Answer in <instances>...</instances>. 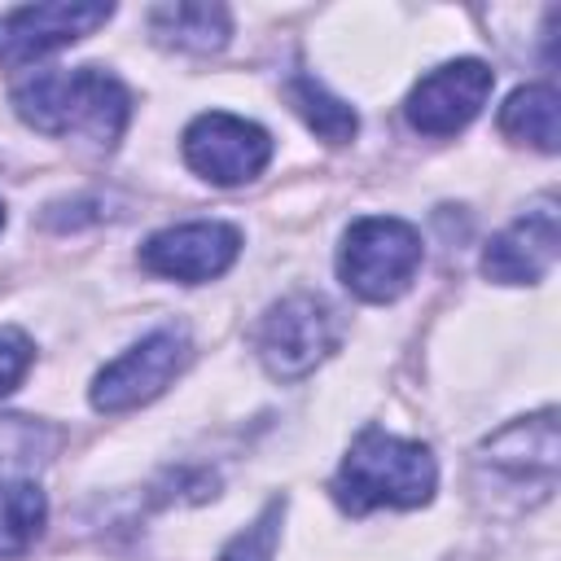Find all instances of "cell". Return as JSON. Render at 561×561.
I'll use <instances>...</instances> for the list:
<instances>
[{
	"label": "cell",
	"mask_w": 561,
	"mask_h": 561,
	"mask_svg": "<svg viewBox=\"0 0 561 561\" xmlns=\"http://www.w3.org/2000/svg\"><path fill=\"white\" fill-rule=\"evenodd\" d=\"M149 26L167 48H184V53H219L232 35L228 9L224 4H202V0L158 4L149 13Z\"/></svg>",
	"instance_id": "12"
},
{
	"label": "cell",
	"mask_w": 561,
	"mask_h": 561,
	"mask_svg": "<svg viewBox=\"0 0 561 561\" xmlns=\"http://www.w3.org/2000/svg\"><path fill=\"white\" fill-rule=\"evenodd\" d=\"M241 254V232L232 224L219 219H197V224H175L153 232L140 245V263L153 276L167 280H184V285H202L224 276Z\"/></svg>",
	"instance_id": "9"
},
{
	"label": "cell",
	"mask_w": 561,
	"mask_h": 561,
	"mask_svg": "<svg viewBox=\"0 0 561 561\" xmlns=\"http://www.w3.org/2000/svg\"><path fill=\"white\" fill-rule=\"evenodd\" d=\"M561 250V224H557V202H539L535 210L517 215L504 232L491 237L482 250V272L500 285H535L552 272Z\"/></svg>",
	"instance_id": "10"
},
{
	"label": "cell",
	"mask_w": 561,
	"mask_h": 561,
	"mask_svg": "<svg viewBox=\"0 0 561 561\" xmlns=\"http://www.w3.org/2000/svg\"><path fill=\"white\" fill-rule=\"evenodd\" d=\"M421 267V232L394 215L355 219L337 245V276L364 302H394Z\"/></svg>",
	"instance_id": "3"
},
{
	"label": "cell",
	"mask_w": 561,
	"mask_h": 561,
	"mask_svg": "<svg viewBox=\"0 0 561 561\" xmlns=\"http://www.w3.org/2000/svg\"><path fill=\"white\" fill-rule=\"evenodd\" d=\"M180 149H184V162L202 180H210L219 188L245 184V180H254L272 162V136L259 123L237 118V114H224V110L197 114L184 127Z\"/></svg>",
	"instance_id": "6"
},
{
	"label": "cell",
	"mask_w": 561,
	"mask_h": 561,
	"mask_svg": "<svg viewBox=\"0 0 561 561\" xmlns=\"http://www.w3.org/2000/svg\"><path fill=\"white\" fill-rule=\"evenodd\" d=\"M188 355H193V346H188L184 329H153L149 337H140L131 351H123L92 377V408L127 412V408L158 399L171 386V377L184 373Z\"/></svg>",
	"instance_id": "5"
},
{
	"label": "cell",
	"mask_w": 561,
	"mask_h": 561,
	"mask_svg": "<svg viewBox=\"0 0 561 561\" xmlns=\"http://www.w3.org/2000/svg\"><path fill=\"white\" fill-rule=\"evenodd\" d=\"M438 486V465L425 443L386 434L377 425L359 430L342 469L333 478V500L346 513L368 508H421Z\"/></svg>",
	"instance_id": "2"
},
{
	"label": "cell",
	"mask_w": 561,
	"mask_h": 561,
	"mask_svg": "<svg viewBox=\"0 0 561 561\" xmlns=\"http://www.w3.org/2000/svg\"><path fill=\"white\" fill-rule=\"evenodd\" d=\"M13 110L22 123H31L44 136H79L92 140L96 149H114L127 127L131 96L110 70L79 66V70H44L26 79L13 92Z\"/></svg>",
	"instance_id": "1"
},
{
	"label": "cell",
	"mask_w": 561,
	"mask_h": 561,
	"mask_svg": "<svg viewBox=\"0 0 561 561\" xmlns=\"http://www.w3.org/2000/svg\"><path fill=\"white\" fill-rule=\"evenodd\" d=\"M48 504L35 482H0V557H18L44 530Z\"/></svg>",
	"instance_id": "15"
},
{
	"label": "cell",
	"mask_w": 561,
	"mask_h": 561,
	"mask_svg": "<svg viewBox=\"0 0 561 561\" xmlns=\"http://www.w3.org/2000/svg\"><path fill=\"white\" fill-rule=\"evenodd\" d=\"M482 465H491L495 473H504L513 482H526V491H535V500H543L557 486V412L543 408L539 416L513 421L508 430L486 438Z\"/></svg>",
	"instance_id": "11"
},
{
	"label": "cell",
	"mask_w": 561,
	"mask_h": 561,
	"mask_svg": "<svg viewBox=\"0 0 561 561\" xmlns=\"http://www.w3.org/2000/svg\"><path fill=\"white\" fill-rule=\"evenodd\" d=\"M500 131L539 153L561 149V96L548 83H526L500 105Z\"/></svg>",
	"instance_id": "13"
},
{
	"label": "cell",
	"mask_w": 561,
	"mask_h": 561,
	"mask_svg": "<svg viewBox=\"0 0 561 561\" xmlns=\"http://www.w3.org/2000/svg\"><path fill=\"white\" fill-rule=\"evenodd\" d=\"M491 88H495L491 66L478 57H460V61H447L421 75L403 101V114L421 136H456L460 127L478 118Z\"/></svg>",
	"instance_id": "7"
},
{
	"label": "cell",
	"mask_w": 561,
	"mask_h": 561,
	"mask_svg": "<svg viewBox=\"0 0 561 561\" xmlns=\"http://www.w3.org/2000/svg\"><path fill=\"white\" fill-rule=\"evenodd\" d=\"M337 311L316 294L280 298L259 324V359L276 381H298L337 351Z\"/></svg>",
	"instance_id": "4"
},
{
	"label": "cell",
	"mask_w": 561,
	"mask_h": 561,
	"mask_svg": "<svg viewBox=\"0 0 561 561\" xmlns=\"http://www.w3.org/2000/svg\"><path fill=\"white\" fill-rule=\"evenodd\" d=\"M114 4L101 0H57V4H26L0 13V66H31L96 26H105Z\"/></svg>",
	"instance_id": "8"
},
{
	"label": "cell",
	"mask_w": 561,
	"mask_h": 561,
	"mask_svg": "<svg viewBox=\"0 0 561 561\" xmlns=\"http://www.w3.org/2000/svg\"><path fill=\"white\" fill-rule=\"evenodd\" d=\"M0 228H4V206H0Z\"/></svg>",
	"instance_id": "18"
},
{
	"label": "cell",
	"mask_w": 561,
	"mask_h": 561,
	"mask_svg": "<svg viewBox=\"0 0 561 561\" xmlns=\"http://www.w3.org/2000/svg\"><path fill=\"white\" fill-rule=\"evenodd\" d=\"M280 517H285V500H272L241 535L228 539L219 561H272L276 557V539H280Z\"/></svg>",
	"instance_id": "16"
},
{
	"label": "cell",
	"mask_w": 561,
	"mask_h": 561,
	"mask_svg": "<svg viewBox=\"0 0 561 561\" xmlns=\"http://www.w3.org/2000/svg\"><path fill=\"white\" fill-rule=\"evenodd\" d=\"M31 359H35L31 337L22 329H13V324H0V399L9 390H18V381L26 377Z\"/></svg>",
	"instance_id": "17"
},
{
	"label": "cell",
	"mask_w": 561,
	"mask_h": 561,
	"mask_svg": "<svg viewBox=\"0 0 561 561\" xmlns=\"http://www.w3.org/2000/svg\"><path fill=\"white\" fill-rule=\"evenodd\" d=\"M289 101H294V110L302 114V123L316 131V136H324L329 145H346L355 131H359V118H355V110L342 101V96H333L320 79H311V75H294L289 79Z\"/></svg>",
	"instance_id": "14"
}]
</instances>
